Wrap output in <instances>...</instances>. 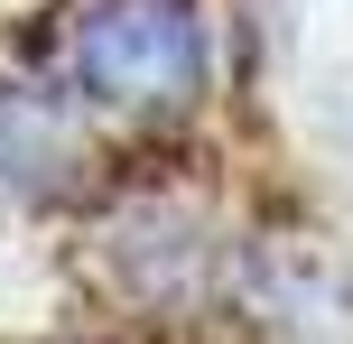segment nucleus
<instances>
[{
  "instance_id": "f257e3e1",
  "label": "nucleus",
  "mask_w": 353,
  "mask_h": 344,
  "mask_svg": "<svg viewBox=\"0 0 353 344\" xmlns=\"http://www.w3.org/2000/svg\"><path fill=\"white\" fill-rule=\"evenodd\" d=\"M74 84L121 112H186L205 93L195 0H93L74 19Z\"/></svg>"
}]
</instances>
